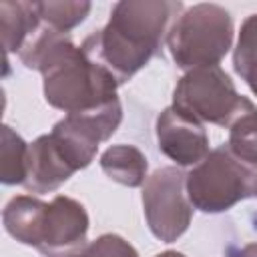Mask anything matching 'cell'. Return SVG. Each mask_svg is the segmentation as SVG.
Returning <instances> with one entry per match:
<instances>
[{"mask_svg":"<svg viewBox=\"0 0 257 257\" xmlns=\"http://www.w3.org/2000/svg\"><path fill=\"white\" fill-rule=\"evenodd\" d=\"M28 143L12 131L8 124L2 126L0 145V181L4 185H24L28 173Z\"/></svg>","mask_w":257,"mask_h":257,"instance_id":"obj_13","label":"cell"},{"mask_svg":"<svg viewBox=\"0 0 257 257\" xmlns=\"http://www.w3.org/2000/svg\"><path fill=\"white\" fill-rule=\"evenodd\" d=\"M22 64L42 74L44 100L66 114L98 110L118 100V80L108 68L92 60L68 34L46 24L28 36L18 52Z\"/></svg>","mask_w":257,"mask_h":257,"instance_id":"obj_1","label":"cell"},{"mask_svg":"<svg viewBox=\"0 0 257 257\" xmlns=\"http://www.w3.org/2000/svg\"><path fill=\"white\" fill-rule=\"evenodd\" d=\"M38 24L40 18L36 14L34 2H0V32L4 54H18Z\"/></svg>","mask_w":257,"mask_h":257,"instance_id":"obj_12","label":"cell"},{"mask_svg":"<svg viewBox=\"0 0 257 257\" xmlns=\"http://www.w3.org/2000/svg\"><path fill=\"white\" fill-rule=\"evenodd\" d=\"M185 177L179 167H161L147 177L141 193L149 231L163 243L177 241L191 225L193 205L187 197Z\"/></svg>","mask_w":257,"mask_h":257,"instance_id":"obj_6","label":"cell"},{"mask_svg":"<svg viewBox=\"0 0 257 257\" xmlns=\"http://www.w3.org/2000/svg\"><path fill=\"white\" fill-rule=\"evenodd\" d=\"M155 257H187V255H183V253H179V251H163V253H159V255H155Z\"/></svg>","mask_w":257,"mask_h":257,"instance_id":"obj_19","label":"cell"},{"mask_svg":"<svg viewBox=\"0 0 257 257\" xmlns=\"http://www.w3.org/2000/svg\"><path fill=\"white\" fill-rule=\"evenodd\" d=\"M187 197L193 209L203 213H223L237 203L255 197L257 167L243 163L227 143L209 151V155L191 167L185 177Z\"/></svg>","mask_w":257,"mask_h":257,"instance_id":"obj_4","label":"cell"},{"mask_svg":"<svg viewBox=\"0 0 257 257\" xmlns=\"http://www.w3.org/2000/svg\"><path fill=\"white\" fill-rule=\"evenodd\" d=\"M171 106L203 124L209 122L229 128L235 118L255 104L237 92L235 82L221 66H203L179 78Z\"/></svg>","mask_w":257,"mask_h":257,"instance_id":"obj_5","label":"cell"},{"mask_svg":"<svg viewBox=\"0 0 257 257\" xmlns=\"http://www.w3.org/2000/svg\"><path fill=\"white\" fill-rule=\"evenodd\" d=\"M235 24L231 12L213 2L185 8L167 32V48L175 64L189 72L203 66H219L233 48Z\"/></svg>","mask_w":257,"mask_h":257,"instance_id":"obj_3","label":"cell"},{"mask_svg":"<svg viewBox=\"0 0 257 257\" xmlns=\"http://www.w3.org/2000/svg\"><path fill=\"white\" fill-rule=\"evenodd\" d=\"M233 68L257 96V12L249 14L241 24L233 50Z\"/></svg>","mask_w":257,"mask_h":257,"instance_id":"obj_14","label":"cell"},{"mask_svg":"<svg viewBox=\"0 0 257 257\" xmlns=\"http://www.w3.org/2000/svg\"><path fill=\"white\" fill-rule=\"evenodd\" d=\"M227 147L243 163L257 167V106L233 120L229 126Z\"/></svg>","mask_w":257,"mask_h":257,"instance_id":"obj_16","label":"cell"},{"mask_svg":"<svg viewBox=\"0 0 257 257\" xmlns=\"http://www.w3.org/2000/svg\"><path fill=\"white\" fill-rule=\"evenodd\" d=\"M235 257H257V243H249V245H245L241 251L235 253Z\"/></svg>","mask_w":257,"mask_h":257,"instance_id":"obj_18","label":"cell"},{"mask_svg":"<svg viewBox=\"0 0 257 257\" xmlns=\"http://www.w3.org/2000/svg\"><path fill=\"white\" fill-rule=\"evenodd\" d=\"M44 211H46V203L36 197L30 195L12 197L2 211V223L6 233L18 243L36 249L44 221Z\"/></svg>","mask_w":257,"mask_h":257,"instance_id":"obj_10","label":"cell"},{"mask_svg":"<svg viewBox=\"0 0 257 257\" xmlns=\"http://www.w3.org/2000/svg\"><path fill=\"white\" fill-rule=\"evenodd\" d=\"M255 197H257V191H255Z\"/></svg>","mask_w":257,"mask_h":257,"instance_id":"obj_20","label":"cell"},{"mask_svg":"<svg viewBox=\"0 0 257 257\" xmlns=\"http://www.w3.org/2000/svg\"><path fill=\"white\" fill-rule=\"evenodd\" d=\"M68 257H139L137 249L116 233H104Z\"/></svg>","mask_w":257,"mask_h":257,"instance_id":"obj_17","label":"cell"},{"mask_svg":"<svg viewBox=\"0 0 257 257\" xmlns=\"http://www.w3.org/2000/svg\"><path fill=\"white\" fill-rule=\"evenodd\" d=\"M159 151L179 167H195L209 155V135L205 124L167 106L155 122Z\"/></svg>","mask_w":257,"mask_h":257,"instance_id":"obj_8","label":"cell"},{"mask_svg":"<svg viewBox=\"0 0 257 257\" xmlns=\"http://www.w3.org/2000/svg\"><path fill=\"white\" fill-rule=\"evenodd\" d=\"M183 10L181 2L171 0H120L108 22L86 36L80 48L124 84L161 52L173 20Z\"/></svg>","mask_w":257,"mask_h":257,"instance_id":"obj_2","label":"cell"},{"mask_svg":"<svg viewBox=\"0 0 257 257\" xmlns=\"http://www.w3.org/2000/svg\"><path fill=\"white\" fill-rule=\"evenodd\" d=\"M76 173L74 165L68 161L56 139L40 135L28 147V173L24 187L28 193H52L62 183H66Z\"/></svg>","mask_w":257,"mask_h":257,"instance_id":"obj_9","label":"cell"},{"mask_svg":"<svg viewBox=\"0 0 257 257\" xmlns=\"http://www.w3.org/2000/svg\"><path fill=\"white\" fill-rule=\"evenodd\" d=\"M88 227L84 205L72 197L56 195L46 203L36 251L44 257H68L86 245Z\"/></svg>","mask_w":257,"mask_h":257,"instance_id":"obj_7","label":"cell"},{"mask_svg":"<svg viewBox=\"0 0 257 257\" xmlns=\"http://www.w3.org/2000/svg\"><path fill=\"white\" fill-rule=\"evenodd\" d=\"M100 169L104 175L124 187H143L147 181V157L135 145H112L100 155Z\"/></svg>","mask_w":257,"mask_h":257,"instance_id":"obj_11","label":"cell"},{"mask_svg":"<svg viewBox=\"0 0 257 257\" xmlns=\"http://www.w3.org/2000/svg\"><path fill=\"white\" fill-rule=\"evenodd\" d=\"M36 14L40 18L42 24H46L48 28L68 34V30H72L74 26H78L90 12L92 4L90 2H34Z\"/></svg>","mask_w":257,"mask_h":257,"instance_id":"obj_15","label":"cell"}]
</instances>
